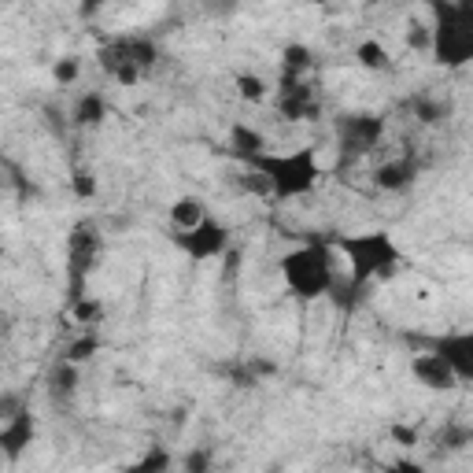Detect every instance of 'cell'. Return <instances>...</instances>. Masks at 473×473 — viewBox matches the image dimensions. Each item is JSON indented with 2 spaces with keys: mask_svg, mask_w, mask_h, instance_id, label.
Listing matches in <instances>:
<instances>
[{
  "mask_svg": "<svg viewBox=\"0 0 473 473\" xmlns=\"http://www.w3.org/2000/svg\"><path fill=\"white\" fill-rule=\"evenodd\" d=\"M170 218L177 222V230H185V233H189V230H197V226L207 218V211H204L200 200H192V197H189V200H177V204H174Z\"/></svg>",
  "mask_w": 473,
  "mask_h": 473,
  "instance_id": "6da1fadb",
  "label": "cell"
},
{
  "mask_svg": "<svg viewBox=\"0 0 473 473\" xmlns=\"http://www.w3.org/2000/svg\"><path fill=\"white\" fill-rule=\"evenodd\" d=\"M237 93H240V100H248V104H259V100H267V86L259 78H237Z\"/></svg>",
  "mask_w": 473,
  "mask_h": 473,
  "instance_id": "7a4b0ae2",
  "label": "cell"
}]
</instances>
